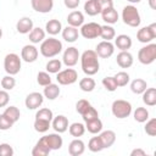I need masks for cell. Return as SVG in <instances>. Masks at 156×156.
Returning <instances> with one entry per match:
<instances>
[{"label": "cell", "instance_id": "1", "mask_svg": "<svg viewBox=\"0 0 156 156\" xmlns=\"http://www.w3.org/2000/svg\"><path fill=\"white\" fill-rule=\"evenodd\" d=\"M79 58H80L82 71L87 76H94L99 72L100 62H99V56L95 52V50H85L80 55Z\"/></svg>", "mask_w": 156, "mask_h": 156}, {"label": "cell", "instance_id": "2", "mask_svg": "<svg viewBox=\"0 0 156 156\" xmlns=\"http://www.w3.org/2000/svg\"><path fill=\"white\" fill-rule=\"evenodd\" d=\"M40 54L46 57V58H51V57H55L57 56L61 51H62V43L51 37V38H48V39H44L41 43H40Z\"/></svg>", "mask_w": 156, "mask_h": 156}, {"label": "cell", "instance_id": "3", "mask_svg": "<svg viewBox=\"0 0 156 156\" xmlns=\"http://www.w3.org/2000/svg\"><path fill=\"white\" fill-rule=\"evenodd\" d=\"M122 20L123 22L133 28H136L140 26L141 18H140V13L138 11V9L134 5H127L123 7L122 10Z\"/></svg>", "mask_w": 156, "mask_h": 156}, {"label": "cell", "instance_id": "4", "mask_svg": "<svg viewBox=\"0 0 156 156\" xmlns=\"http://www.w3.org/2000/svg\"><path fill=\"white\" fill-rule=\"evenodd\" d=\"M21 67H22V58L17 54L10 52V54H7L5 56V58H4V68H5V72L7 74L16 76L17 73H20Z\"/></svg>", "mask_w": 156, "mask_h": 156}, {"label": "cell", "instance_id": "5", "mask_svg": "<svg viewBox=\"0 0 156 156\" xmlns=\"http://www.w3.org/2000/svg\"><path fill=\"white\" fill-rule=\"evenodd\" d=\"M111 111H112V115L118 118V119H123V118H127L130 116L132 113V104L127 100H122V99H118V100H115L112 102V106H111Z\"/></svg>", "mask_w": 156, "mask_h": 156}, {"label": "cell", "instance_id": "6", "mask_svg": "<svg viewBox=\"0 0 156 156\" xmlns=\"http://www.w3.org/2000/svg\"><path fill=\"white\" fill-rule=\"evenodd\" d=\"M138 60L143 65H151L156 60V44L150 43L138 51Z\"/></svg>", "mask_w": 156, "mask_h": 156}, {"label": "cell", "instance_id": "7", "mask_svg": "<svg viewBox=\"0 0 156 156\" xmlns=\"http://www.w3.org/2000/svg\"><path fill=\"white\" fill-rule=\"evenodd\" d=\"M56 80L58 82V84L61 85H71L73 83L77 82L78 79V73L76 69L73 68H66V69H61L60 72L56 73Z\"/></svg>", "mask_w": 156, "mask_h": 156}, {"label": "cell", "instance_id": "8", "mask_svg": "<svg viewBox=\"0 0 156 156\" xmlns=\"http://www.w3.org/2000/svg\"><path fill=\"white\" fill-rule=\"evenodd\" d=\"M100 32H101V24L96 22L83 23L80 26V35L85 39H95L100 37Z\"/></svg>", "mask_w": 156, "mask_h": 156}, {"label": "cell", "instance_id": "9", "mask_svg": "<svg viewBox=\"0 0 156 156\" xmlns=\"http://www.w3.org/2000/svg\"><path fill=\"white\" fill-rule=\"evenodd\" d=\"M155 38H156V23H151L146 27H143L136 32V39L140 43L149 44Z\"/></svg>", "mask_w": 156, "mask_h": 156}, {"label": "cell", "instance_id": "10", "mask_svg": "<svg viewBox=\"0 0 156 156\" xmlns=\"http://www.w3.org/2000/svg\"><path fill=\"white\" fill-rule=\"evenodd\" d=\"M40 140L52 151V150H58L62 147V144H63V139L62 136L60 135V133H50V134H46L44 136L40 138Z\"/></svg>", "mask_w": 156, "mask_h": 156}, {"label": "cell", "instance_id": "11", "mask_svg": "<svg viewBox=\"0 0 156 156\" xmlns=\"http://www.w3.org/2000/svg\"><path fill=\"white\" fill-rule=\"evenodd\" d=\"M80 55H79V51L76 46H69L67 48L65 51H63V55H62V62L67 66V67H73L77 65L78 60H79Z\"/></svg>", "mask_w": 156, "mask_h": 156}, {"label": "cell", "instance_id": "12", "mask_svg": "<svg viewBox=\"0 0 156 156\" xmlns=\"http://www.w3.org/2000/svg\"><path fill=\"white\" fill-rule=\"evenodd\" d=\"M43 102H44V95L38 91L29 93L24 100V105L28 110H37L43 105Z\"/></svg>", "mask_w": 156, "mask_h": 156}, {"label": "cell", "instance_id": "13", "mask_svg": "<svg viewBox=\"0 0 156 156\" xmlns=\"http://www.w3.org/2000/svg\"><path fill=\"white\" fill-rule=\"evenodd\" d=\"M38 55H39V51L34 46V44H27L21 50V58L27 63L35 62L38 58Z\"/></svg>", "mask_w": 156, "mask_h": 156}, {"label": "cell", "instance_id": "14", "mask_svg": "<svg viewBox=\"0 0 156 156\" xmlns=\"http://www.w3.org/2000/svg\"><path fill=\"white\" fill-rule=\"evenodd\" d=\"M95 52H96L98 56L101 57V58H108V57H111V56L113 55V52H115V45H113L111 41L102 40V41H100V43L96 45Z\"/></svg>", "mask_w": 156, "mask_h": 156}, {"label": "cell", "instance_id": "15", "mask_svg": "<svg viewBox=\"0 0 156 156\" xmlns=\"http://www.w3.org/2000/svg\"><path fill=\"white\" fill-rule=\"evenodd\" d=\"M32 9L39 13H48L54 9V0H30Z\"/></svg>", "mask_w": 156, "mask_h": 156}, {"label": "cell", "instance_id": "16", "mask_svg": "<svg viewBox=\"0 0 156 156\" xmlns=\"http://www.w3.org/2000/svg\"><path fill=\"white\" fill-rule=\"evenodd\" d=\"M51 127L54 128V130L56 133H65L68 129V119L66 116L63 115H58L56 117L52 118L51 121Z\"/></svg>", "mask_w": 156, "mask_h": 156}, {"label": "cell", "instance_id": "17", "mask_svg": "<svg viewBox=\"0 0 156 156\" xmlns=\"http://www.w3.org/2000/svg\"><path fill=\"white\" fill-rule=\"evenodd\" d=\"M84 151H85V144L79 138H76L68 145V154L71 156H80L84 154Z\"/></svg>", "mask_w": 156, "mask_h": 156}, {"label": "cell", "instance_id": "18", "mask_svg": "<svg viewBox=\"0 0 156 156\" xmlns=\"http://www.w3.org/2000/svg\"><path fill=\"white\" fill-rule=\"evenodd\" d=\"M116 61H117V65L121 68H129V67H132V65L134 62V58H133V55L127 50V51H121L117 55Z\"/></svg>", "mask_w": 156, "mask_h": 156}, {"label": "cell", "instance_id": "19", "mask_svg": "<svg viewBox=\"0 0 156 156\" xmlns=\"http://www.w3.org/2000/svg\"><path fill=\"white\" fill-rule=\"evenodd\" d=\"M132 38L127 34H119L117 37H115V46H117V49H119L121 51H127L128 49L132 48Z\"/></svg>", "mask_w": 156, "mask_h": 156}, {"label": "cell", "instance_id": "20", "mask_svg": "<svg viewBox=\"0 0 156 156\" xmlns=\"http://www.w3.org/2000/svg\"><path fill=\"white\" fill-rule=\"evenodd\" d=\"M101 17L102 20L106 22V24H115L118 21V12L117 10H115V7H107L101 10Z\"/></svg>", "mask_w": 156, "mask_h": 156}, {"label": "cell", "instance_id": "21", "mask_svg": "<svg viewBox=\"0 0 156 156\" xmlns=\"http://www.w3.org/2000/svg\"><path fill=\"white\" fill-rule=\"evenodd\" d=\"M33 27H34L33 21L29 17H22L16 23V29L21 34H28L33 29Z\"/></svg>", "mask_w": 156, "mask_h": 156}, {"label": "cell", "instance_id": "22", "mask_svg": "<svg viewBox=\"0 0 156 156\" xmlns=\"http://www.w3.org/2000/svg\"><path fill=\"white\" fill-rule=\"evenodd\" d=\"M99 136H100V139H101V141H102L104 149L111 147V146L115 144V141H116V133H115L113 130H110V129H107V130H101L100 134H99Z\"/></svg>", "mask_w": 156, "mask_h": 156}, {"label": "cell", "instance_id": "23", "mask_svg": "<svg viewBox=\"0 0 156 156\" xmlns=\"http://www.w3.org/2000/svg\"><path fill=\"white\" fill-rule=\"evenodd\" d=\"M61 33H62V38H63L67 43H74V41L78 39V37H79L78 28L72 27V26H67V27L62 28Z\"/></svg>", "mask_w": 156, "mask_h": 156}, {"label": "cell", "instance_id": "24", "mask_svg": "<svg viewBox=\"0 0 156 156\" xmlns=\"http://www.w3.org/2000/svg\"><path fill=\"white\" fill-rule=\"evenodd\" d=\"M67 23H68V26H72V27H76V28L80 27L84 23V15H83V12H80V11H72L71 13H68Z\"/></svg>", "mask_w": 156, "mask_h": 156}, {"label": "cell", "instance_id": "25", "mask_svg": "<svg viewBox=\"0 0 156 156\" xmlns=\"http://www.w3.org/2000/svg\"><path fill=\"white\" fill-rule=\"evenodd\" d=\"M45 34H46V32L43 28H40V27H33V29L28 33L29 41L32 44H39V43H41L45 39Z\"/></svg>", "mask_w": 156, "mask_h": 156}, {"label": "cell", "instance_id": "26", "mask_svg": "<svg viewBox=\"0 0 156 156\" xmlns=\"http://www.w3.org/2000/svg\"><path fill=\"white\" fill-rule=\"evenodd\" d=\"M61 90L58 88L57 84H54V83H50L48 84L46 87H44V91H43V95L44 98H46L48 100H55L58 98Z\"/></svg>", "mask_w": 156, "mask_h": 156}, {"label": "cell", "instance_id": "27", "mask_svg": "<svg viewBox=\"0 0 156 156\" xmlns=\"http://www.w3.org/2000/svg\"><path fill=\"white\" fill-rule=\"evenodd\" d=\"M61 30H62V24H61V22L58 20H55V18L49 20L46 22V24H45V32L48 34H50V35H56Z\"/></svg>", "mask_w": 156, "mask_h": 156}, {"label": "cell", "instance_id": "28", "mask_svg": "<svg viewBox=\"0 0 156 156\" xmlns=\"http://www.w3.org/2000/svg\"><path fill=\"white\" fill-rule=\"evenodd\" d=\"M141 95H143V102L146 106L156 105V88H146Z\"/></svg>", "mask_w": 156, "mask_h": 156}, {"label": "cell", "instance_id": "29", "mask_svg": "<svg viewBox=\"0 0 156 156\" xmlns=\"http://www.w3.org/2000/svg\"><path fill=\"white\" fill-rule=\"evenodd\" d=\"M102 122L101 119L98 117V118H94V119H90V121H87L85 122V130H88L89 133L91 134H98L102 130Z\"/></svg>", "mask_w": 156, "mask_h": 156}, {"label": "cell", "instance_id": "30", "mask_svg": "<svg viewBox=\"0 0 156 156\" xmlns=\"http://www.w3.org/2000/svg\"><path fill=\"white\" fill-rule=\"evenodd\" d=\"M84 12L88 16H96L101 12V9L96 0H87L84 4Z\"/></svg>", "mask_w": 156, "mask_h": 156}, {"label": "cell", "instance_id": "31", "mask_svg": "<svg viewBox=\"0 0 156 156\" xmlns=\"http://www.w3.org/2000/svg\"><path fill=\"white\" fill-rule=\"evenodd\" d=\"M146 88H147V83H146V80H144V79H141V78H135V79L132 80V83H130V90H132L134 94H136V95L143 94Z\"/></svg>", "mask_w": 156, "mask_h": 156}, {"label": "cell", "instance_id": "32", "mask_svg": "<svg viewBox=\"0 0 156 156\" xmlns=\"http://www.w3.org/2000/svg\"><path fill=\"white\" fill-rule=\"evenodd\" d=\"M95 80L91 78V76H87L85 78H82L79 80V88L82 91H85V93H90L95 89Z\"/></svg>", "mask_w": 156, "mask_h": 156}, {"label": "cell", "instance_id": "33", "mask_svg": "<svg viewBox=\"0 0 156 156\" xmlns=\"http://www.w3.org/2000/svg\"><path fill=\"white\" fill-rule=\"evenodd\" d=\"M2 115L6 116L12 123H16L21 117V112H20L18 107H16V106H7L5 108V111L2 112Z\"/></svg>", "mask_w": 156, "mask_h": 156}, {"label": "cell", "instance_id": "34", "mask_svg": "<svg viewBox=\"0 0 156 156\" xmlns=\"http://www.w3.org/2000/svg\"><path fill=\"white\" fill-rule=\"evenodd\" d=\"M50 149L39 139L32 150V156H46L50 154Z\"/></svg>", "mask_w": 156, "mask_h": 156}, {"label": "cell", "instance_id": "35", "mask_svg": "<svg viewBox=\"0 0 156 156\" xmlns=\"http://www.w3.org/2000/svg\"><path fill=\"white\" fill-rule=\"evenodd\" d=\"M68 132H69V134L72 136L79 138V136H82L85 133V126L83 123L74 122V123H72V124L68 126Z\"/></svg>", "mask_w": 156, "mask_h": 156}, {"label": "cell", "instance_id": "36", "mask_svg": "<svg viewBox=\"0 0 156 156\" xmlns=\"http://www.w3.org/2000/svg\"><path fill=\"white\" fill-rule=\"evenodd\" d=\"M100 37H101L104 40L111 41V40H112V39H115V37H116V30H115V28H113L111 24H105V26H101Z\"/></svg>", "mask_w": 156, "mask_h": 156}, {"label": "cell", "instance_id": "37", "mask_svg": "<svg viewBox=\"0 0 156 156\" xmlns=\"http://www.w3.org/2000/svg\"><path fill=\"white\" fill-rule=\"evenodd\" d=\"M33 127H34V129H35L38 133H46V132L49 130V128L51 127V122H50V121H46V119L35 118Z\"/></svg>", "mask_w": 156, "mask_h": 156}, {"label": "cell", "instance_id": "38", "mask_svg": "<svg viewBox=\"0 0 156 156\" xmlns=\"http://www.w3.org/2000/svg\"><path fill=\"white\" fill-rule=\"evenodd\" d=\"M133 117L138 123H144L149 119V111L145 107H136L133 112Z\"/></svg>", "mask_w": 156, "mask_h": 156}, {"label": "cell", "instance_id": "39", "mask_svg": "<svg viewBox=\"0 0 156 156\" xmlns=\"http://www.w3.org/2000/svg\"><path fill=\"white\" fill-rule=\"evenodd\" d=\"M88 149L91 151V152H100L104 150V145H102V141L100 139V136H93L89 143H88Z\"/></svg>", "mask_w": 156, "mask_h": 156}, {"label": "cell", "instance_id": "40", "mask_svg": "<svg viewBox=\"0 0 156 156\" xmlns=\"http://www.w3.org/2000/svg\"><path fill=\"white\" fill-rule=\"evenodd\" d=\"M45 68H46V72H49V73H55V74H56L57 72L61 71V68H62V62H61L58 58H51V60L48 61Z\"/></svg>", "mask_w": 156, "mask_h": 156}, {"label": "cell", "instance_id": "41", "mask_svg": "<svg viewBox=\"0 0 156 156\" xmlns=\"http://www.w3.org/2000/svg\"><path fill=\"white\" fill-rule=\"evenodd\" d=\"M0 85H1V88L4 90H7V91L9 90H12L15 88V85H16V79L13 78V76L7 74V76H5V77L1 78Z\"/></svg>", "mask_w": 156, "mask_h": 156}, {"label": "cell", "instance_id": "42", "mask_svg": "<svg viewBox=\"0 0 156 156\" xmlns=\"http://www.w3.org/2000/svg\"><path fill=\"white\" fill-rule=\"evenodd\" d=\"M116 83H117V87H126L128 83H129V74L124 71H121V72H117L115 76H113Z\"/></svg>", "mask_w": 156, "mask_h": 156}, {"label": "cell", "instance_id": "43", "mask_svg": "<svg viewBox=\"0 0 156 156\" xmlns=\"http://www.w3.org/2000/svg\"><path fill=\"white\" fill-rule=\"evenodd\" d=\"M102 85H104V88L107 90V91H115V90H117V83H116V80H115V78L113 77H111V76H107V77H105V78H102Z\"/></svg>", "mask_w": 156, "mask_h": 156}, {"label": "cell", "instance_id": "44", "mask_svg": "<svg viewBox=\"0 0 156 156\" xmlns=\"http://www.w3.org/2000/svg\"><path fill=\"white\" fill-rule=\"evenodd\" d=\"M35 118L46 119V121H50V122H51L52 118H54V113H52V111H51L50 108L44 107V108H40V110L37 111V113H35Z\"/></svg>", "mask_w": 156, "mask_h": 156}, {"label": "cell", "instance_id": "45", "mask_svg": "<svg viewBox=\"0 0 156 156\" xmlns=\"http://www.w3.org/2000/svg\"><path fill=\"white\" fill-rule=\"evenodd\" d=\"M144 130L147 135L155 136L156 135V118H151L146 121V124L144 127Z\"/></svg>", "mask_w": 156, "mask_h": 156}, {"label": "cell", "instance_id": "46", "mask_svg": "<svg viewBox=\"0 0 156 156\" xmlns=\"http://www.w3.org/2000/svg\"><path fill=\"white\" fill-rule=\"evenodd\" d=\"M37 82L41 87H46L48 84L51 83V77L49 72H39L37 76Z\"/></svg>", "mask_w": 156, "mask_h": 156}, {"label": "cell", "instance_id": "47", "mask_svg": "<svg viewBox=\"0 0 156 156\" xmlns=\"http://www.w3.org/2000/svg\"><path fill=\"white\" fill-rule=\"evenodd\" d=\"M82 117H83V121L84 122H87V121H90V119H94V118H98L99 117V112L96 111V108L95 107H93L91 105L89 106V108L82 115Z\"/></svg>", "mask_w": 156, "mask_h": 156}, {"label": "cell", "instance_id": "48", "mask_svg": "<svg viewBox=\"0 0 156 156\" xmlns=\"http://www.w3.org/2000/svg\"><path fill=\"white\" fill-rule=\"evenodd\" d=\"M89 106H90V102H89L88 100H85V99H80V100H78L77 104H76V111L82 116V115L89 108Z\"/></svg>", "mask_w": 156, "mask_h": 156}, {"label": "cell", "instance_id": "49", "mask_svg": "<svg viewBox=\"0 0 156 156\" xmlns=\"http://www.w3.org/2000/svg\"><path fill=\"white\" fill-rule=\"evenodd\" d=\"M15 154L13 147L7 144V143H2L0 144V156H12Z\"/></svg>", "mask_w": 156, "mask_h": 156}, {"label": "cell", "instance_id": "50", "mask_svg": "<svg viewBox=\"0 0 156 156\" xmlns=\"http://www.w3.org/2000/svg\"><path fill=\"white\" fill-rule=\"evenodd\" d=\"M15 123H12L6 116H4L2 113L0 115V130H9L10 128H12Z\"/></svg>", "mask_w": 156, "mask_h": 156}, {"label": "cell", "instance_id": "51", "mask_svg": "<svg viewBox=\"0 0 156 156\" xmlns=\"http://www.w3.org/2000/svg\"><path fill=\"white\" fill-rule=\"evenodd\" d=\"M10 101V95L7 93V90H0V107H5L7 106Z\"/></svg>", "mask_w": 156, "mask_h": 156}, {"label": "cell", "instance_id": "52", "mask_svg": "<svg viewBox=\"0 0 156 156\" xmlns=\"http://www.w3.org/2000/svg\"><path fill=\"white\" fill-rule=\"evenodd\" d=\"M63 4H65V6H66L67 9L74 10V9H77V7L79 6L80 0H63Z\"/></svg>", "mask_w": 156, "mask_h": 156}, {"label": "cell", "instance_id": "53", "mask_svg": "<svg viewBox=\"0 0 156 156\" xmlns=\"http://www.w3.org/2000/svg\"><path fill=\"white\" fill-rule=\"evenodd\" d=\"M100 9L104 10V9H107V7H112L113 6V1L112 0H96Z\"/></svg>", "mask_w": 156, "mask_h": 156}, {"label": "cell", "instance_id": "54", "mask_svg": "<svg viewBox=\"0 0 156 156\" xmlns=\"http://www.w3.org/2000/svg\"><path fill=\"white\" fill-rule=\"evenodd\" d=\"M146 152L143 149H134L130 151V156H145Z\"/></svg>", "mask_w": 156, "mask_h": 156}, {"label": "cell", "instance_id": "55", "mask_svg": "<svg viewBox=\"0 0 156 156\" xmlns=\"http://www.w3.org/2000/svg\"><path fill=\"white\" fill-rule=\"evenodd\" d=\"M147 2L151 10H156V0H147Z\"/></svg>", "mask_w": 156, "mask_h": 156}, {"label": "cell", "instance_id": "56", "mask_svg": "<svg viewBox=\"0 0 156 156\" xmlns=\"http://www.w3.org/2000/svg\"><path fill=\"white\" fill-rule=\"evenodd\" d=\"M127 1H129L130 4H138V2H140L141 0H127Z\"/></svg>", "mask_w": 156, "mask_h": 156}, {"label": "cell", "instance_id": "57", "mask_svg": "<svg viewBox=\"0 0 156 156\" xmlns=\"http://www.w3.org/2000/svg\"><path fill=\"white\" fill-rule=\"evenodd\" d=\"M1 37H2V29H1V27H0V39H1Z\"/></svg>", "mask_w": 156, "mask_h": 156}]
</instances>
